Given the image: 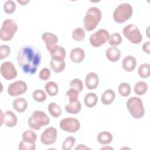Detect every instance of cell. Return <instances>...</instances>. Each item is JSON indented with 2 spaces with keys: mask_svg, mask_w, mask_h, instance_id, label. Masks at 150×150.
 <instances>
[{
  "mask_svg": "<svg viewBox=\"0 0 150 150\" xmlns=\"http://www.w3.org/2000/svg\"><path fill=\"white\" fill-rule=\"evenodd\" d=\"M48 111L50 114L54 118L59 117L62 114V109L60 107L54 102L50 103L49 104Z\"/></svg>",
  "mask_w": 150,
  "mask_h": 150,
  "instance_id": "f1b7e54d",
  "label": "cell"
},
{
  "mask_svg": "<svg viewBox=\"0 0 150 150\" xmlns=\"http://www.w3.org/2000/svg\"><path fill=\"white\" fill-rule=\"evenodd\" d=\"M4 9L7 14H11L15 12L16 9V4L14 1L9 0L6 1L4 4Z\"/></svg>",
  "mask_w": 150,
  "mask_h": 150,
  "instance_id": "e575fe53",
  "label": "cell"
},
{
  "mask_svg": "<svg viewBox=\"0 0 150 150\" xmlns=\"http://www.w3.org/2000/svg\"><path fill=\"white\" fill-rule=\"evenodd\" d=\"M59 127L62 130L66 132L74 133L79 130L80 128V124L77 118L67 117L60 121Z\"/></svg>",
  "mask_w": 150,
  "mask_h": 150,
  "instance_id": "9c48e42d",
  "label": "cell"
},
{
  "mask_svg": "<svg viewBox=\"0 0 150 150\" xmlns=\"http://www.w3.org/2000/svg\"><path fill=\"white\" fill-rule=\"evenodd\" d=\"M39 77L40 79L42 80H47L49 79L50 77V71L48 68H43L42 69L39 74Z\"/></svg>",
  "mask_w": 150,
  "mask_h": 150,
  "instance_id": "60d3db41",
  "label": "cell"
},
{
  "mask_svg": "<svg viewBox=\"0 0 150 150\" xmlns=\"http://www.w3.org/2000/svg\"><path fill=\"white\" fill-rule=\"evenodd\" d=\"M109 36V33L107 30L101 29L90 36L89 41L92 46L98 47L108 40Z\"/></svg>",
  "mask_w": 150,
  "mask_h": 150,
  "instance_id": "ba28073f",
  "label": "cell"
},
{
  "mask_svg": "<svg viewBox=\"0 0 150 150\" xmlns=\"http://www.w3.org/2000/svg\"><path fill=\"white\" fill-rule=\"evenodd\" d=\"M17 30L18 25L15 21L11 19H5L1 28L0 38L4 41L10 40L13 38Z\"/></svg>",
  "mask_w": 150,
  "mask_h": 150,
  "instance_id": "8992f818",
  "label": "cell"
},
{
  "mask_svg": "<svg viewBox=\"0 0 150 150\" xmlns=\"http://www.w3.org/2000/svg\"><path fill=\"white\" fill-rule=\"evenodd\" d=\"M66 63L64 60L57 61L51 59L50 60V67L55 73H60L63 71L65 68Z\"/></svg>",
  "mask_w": 150,
  "mask_h": 150,
  "instance_id": "d4e9b609",
  "label": "cell"
},
{
  "mask_svg": "<svg viewBox=\"0 0 150 150\" xmlns=\"http://www.w3.org/2000/svg\"><path fill=\"white\" fill-rule=\"evenodd\" d=\"M18 148L19 150H35L36 148L35 144H30L22 141L19 142Z\"/></svg>",
  "mask_w": 150,
  "mask_h": 150,
  "instance_id": "f35d334b",
  "label": "cell"
},
{
  "mask_svg": "<svg viewBox=\"0 0 150 150\" xmlns=\"http://www.w3.org/2000/svg\"><path fill=\"white\" fill-rule=\"evenodd\" d=\"M50 122V118L43 111L35 110L28 119L29 127L34 130H39L42 126L46 125Z\"/></svg>",
  "mask_w": 150,
  "mask_h": 150,
  "instance_id": "3957f363",
  "label": "cell"
},
{
  "mask_svg": "<svg viewBox=\"0 0 150 150\" xmlns=\"http://www.w3.org/2000/svg\"><path fill=\"white\" fill-rule=\"evenodd\" d=\"M42 39L45 42L46 49L49 51L53 47L57 45L58 37L50 32H45L42 35Z\"/></svg>",
  "mask_w": 150,
  "mask_h": 150,
  "instance_id": "5bb4252c",
  "label": "cell"
},
{
  "mask_svg": "<svg viewBox=\"0 0 150 150\" xmlns=\"http://www.w3.org/2000/svg\"><path fill=\"white\" fill-rule=\"evenodd\" d=\"M132 7L128 3L120 4L113 12V19L118 23H122L129 19L132 15Z\"/></svg>",
  "mask_w": 150,
  "mask_h": 150,
  "instance_id": "5b68a950",
  "label": "cell"
},
{
  "mask_svg": "<svg viewBox=\"0 0 150 150\" xmlns=\"http://www.w3.org/2000/svg\"><path fill=\"white\" fill-rule=\"evenodd\" d=\"M76 149H91V148L86 146V145H83V144H80V145H78L77 146H76L75 148Z\"/></svg>",
  "mask_w": 150,
  "mask_h": 150,
  "instance_id": "7bdbcfd3",
  "label": "cell"
},
{
  "mask_svg": "<svg viewBox=\"0 0 150 150\" xmlns=\"http://www.w3.org/2000/svg\"><path fill=\"white\" fill-rule=\"evenodd\" d=\"M118 91L119 94L121 96L127 97L130 94L131 89V87L128 83L123 82V83H121L119 85Z\"/></svg>",
  "mask_w": 150,
  "mask_h": 150,
  "instance_id": "4dcf8cb0",
  "label": "cell"
},
{
  "mask_svg": "<svg viewBox=\"0 0 150 150\" xmlns=\"http://www.w3.org/2000/svg\"><path fill=\"white\" fill-rule=\"evenodd\" d=\"M105 55L108 60L111 62H116L121 57V52L118 48L112 46L106 50Z\"/></svg>",
  "mask_w": 150,
  "mask_h": 150,
  "instance_id": "d6986e66",
  "label": "cell"
},
{
  "mask_svg": "<svg viewBox=\"0 0 150 150\" xmlns=\"http://www.w3.org/2000/svg\"><path fill=\"white\" fill-rule=\"evenodd\" d=\"M57 136V131L54 127L46 128L40 135V141L44 145H51L55 142Z\"/></svg>",
  "mask_w": 150,
  "mask_h": 150,
  "instance_id": "7c38bea8",
  "label": "cell"
},
{
  "mask_svg": "<svg viewBox=\"0 0 150 150\" xmlns=\"http://www.w3.org/2000/svg\"><path fill=\"white\" fill-rule=\"evenodd\" d=\"M101 11L95 6L88 9L83 19L84 29L87 31L93 30L97 26L101 19Z\"/></svg>",
  "mask_w": 150,
  "mask_h": 150,
  "instance_id": "7a4b0ae2",
  "label": "cell"
},
{
  "mask_svg": "<svg viewBox=\"0 0 150 150\" xmlns=\"http://www.w3.org/2000/svg\"><path fill=\"white\" fill-rule=\"evenodd\" d=\"M124 36L133 44H139L142 40V36L138 28L133 24L125 26L122 30Z\"/></svg>",
  "mask_w": 150,
  "mask_h": 150,
  "instance_id": "52a82bcc",
  "label": "cell"
},
{
  "mask_svg": "<svg viewBox=\"0 0 150 150\" xmlns=\"http://www.w3.org/2000/svg\"><path fill=\"white\" fill-rule=\"evenodd\" d=\"M29 2V1H19V0H17V2L20 4L21 5H25Z\"/></svg>",
  "mask_w": 150,
  "mask_h": 150,
  "instance_id": "ee69618b",
  "label": "cell"
},
{
  "mask_svg": "<svg viewBox=\"0 0 150 150\" xmlns=\"http://www.w3.org/2000/svg\"><path fill=\"white\" fill-rule=\"evenodd\" d=\"M33 98L37 102L41 103L46 100L47 96L46 93L43 90H35L33 93Z\"/></svg>",
  "mask_w": 150,
  "mask_h": 150,
  "instance_id": "836d02e7",
  "label": "cell"
},
{
  "mask_svg": "<svg viewBox=\"0 0 150 150\" xmlns=\"http://www.w3.org/2000/svg\"><path fill=\"white\" fill-rule=\"evenodd\" d=\"M79 92L74 88H71L66 92V96L69 97V101H74L78 100Z\"/></svg>",
  "mask_w": 150,
  "mask_h": 150,
  "instance_id": "ab89813d",
  "label": "cell"
},
{
  "mask_svg": "<svg viewBox=\"0 0 150 150\" xmlns=\"http://www.w3.org/2000/svg\"><path fill=\"white\" fill-rule=\"evenodd\" d=\"M1 74L6 80H10L15 79L17 76V71L12 63L5 62L1 65Z\"/></svg>",
  "mask_w": 150,
  "mask_h": 150,
  "instance_id": "8fae6325",
  "label": "cell"
},
{
  "mask_svg": "<svg viewBox=\"0 0 150 150\" xmlns=\"http://www.w3.org/2000/svg\"><path fill=\"white\" fill-rule=\"evenodd\" d=\"M27 85L22 80L16 81L11 83L8 87V93L12 97H17L24 94L27 90Z\"/></svg>",
  "mask_w": 150,
  "mask_h": 150,
  "instance_id": "30bf717a",
  "label": "cell"
},
{
  "mask_svg": "<svg viewBox=\"0 0 150 150\" xmlns=\"http://www.w3.org/2000/svg\"><path fill=\"white\" fill-rule=\"evenodd\" d=\"M97 141L102 145L109 144L112 141V135L108 131L101 132L97 135Z\"/></svg>",
  "mask_w": 150,
  "mask_h": 150,
  "instance_id": "603a6c76",
  "label": "cell"
},
{
  "mask_svg": "<svg viewBox=\"0 0 150 150\" xmlns=\"http://www.w3.org/2000/svg\"><path fill=\"white\" fill-rule=\"evenodd\" d=\"M142 50L145 53L147 54L150 53V42L149 41H148L145 43H144V45H142Z\"/></svg>",
  "mask_w": 150,
  "mask_h": 150,
  "instance_id": "b9f144b4",
  "label": "cell"
},
{
  "mask_svg": "<svg viewBox=\"0 0 150 150\" xmlns=\"http://www.w3.org/2000/svg\"><path fill=\"white\" fill-rule=\"evenodd\" d=\"M115 97V92L111 89L105 90L101 96V101L104 105H109L111 104Z\"/></svg>",
  "mask_w": 150,
  "mask_h": 150,
  "instance_id": "7402d4cb",
  "label": "cell"
},
{
  "mask_svg": "<svg viewBox=\"0 0 150 150\" xmlns=\"http://www.w3.org/2000/svg\"><path fill=\"white\" fill-rule=\"evenodd\" d=\"M138 73L139 77L146 79L149 77V64L143 63L141 64L138 70Z\"/></svg>",
  "mask_w": 150,
  "mask_h": 150,
  "instance_id": "1f68e13d",
  "label": "cell"
},
{
  "mask_svg": "<svg viewBox=\"0 0 150 150\" xmlns=\"http://www.w3.org/2000/svg\"><path fill=\"white\" fill-rule=\"evenodd\" d=\"M45 89L46 93L50 96H54L57 95L59 91L57 83L52 81H49L45 84Z\"/></svg>",
  "mask_w": 150,
  "mask_h": 150,
  "instance_id": "4316f807",
  "label": "cell"
},
{
  "mask_svg": "<svg viewBox=\"0 0 150 150\" xmlns=\"http://www.w3.org/2000/svg\"><path fill=\"white\" fill-rule=\"evenodd\" d=\"M12 106L16 111L21 113L26 110L28 107V103L25 98L18 97L13 101Z\"/></svg>",
  "mask_w": 150,
  "mask_h": 150,
  "instance_id": "ffe728a7",
  "label": "cell"
},
{
  "mask_svg": "<svg viewBox=\"0 0 150 150\" xmlns=\"http://www.w3.org/2000/svg\"><path fill=\"white\" fill-rule=\"evenodd\" d=\"M148 90V84L144 81H139L137 83L134 87V92L138 96L144 95Z\"/></svg>",
  "mask_w": 150,
  "mask_h": 150,
  "instance_id": "83f0119b",
  "label": "cell"
},
{
  "mask_svg": "<svg viewBox=\"0 0 150 150\" xmlns=\"http://www.w3.org/2000/svg\"><path fill=\"white\" fill-rule=\"evenodd\" d=\"M85 57V52L83 49L76 47L73 49L70 53V58L71 60L76 63H81Z\"/></svg>",
  "mask_w": 150,
  "mask_h": 150,
  "instance_id": "e0dca14e",
  "label": "cell"
},
{
  "mask_svg": "<svg viewBox=\"0 0 150 150\" xmlns=\"http://www.w3.org/2000/svg\"><path fill=\"white\" fill-rule=\"evenodd\" d=\"M70 88H74L79 92H81L83 89V81L79 79H74L70 83Z\"/></svg>",
  "mask_w": 150,
  "mask_h": 150,
  "instance_id": "8d00e7d4",
  "label": "cell"
},
{
  "mask_svg": "<svg viewBox=\"0 0 150 150\" xmlns=\"http://www.w3.org/2000/svg\"><path fill=\"white\" fill-rule=\"evenodd\" d=\"M137 65V60L136 59L131 55H128L125 56L122 63V66L123 69L128 72L132 71Z\"/></svg>",
  "mask_w": 150,
  "mask_h": 150,
  "instance_id": "ac0fdd59",
  "label": "cell"
},
{
  "mask_svg": "<svg viewBox=\"0 0 150 150\" xmlns=\"http://www.w3.org/2000/svg\"><path fill=\"white\" fill-rule=\"evenodd\" d=\"M17 117L12 111H6L4 114L3 123L8 127H13L17 124Z\"/></svg>",
  "mask_w": 150,
  "mask_h": 150,
  "instance_id": "2e32d148",
  "label": "cell"
},
{
  "mask_svg": "<svg viewBox=\"0 0 150 150\" xmlns=\"http://www.w3.org/2000/svg\"><path fill=\"white\" fill-rule=\"evenodd\" d=\"M76 142V139L73 137H67L62 144V149L63 150H70L71 149Z\"/></svg>",
  "mask_w": 150,
  "mask_h": 150,
  "instance_id": "d590c367",
  "label": "cell"
},
{
  "mask_svg": "<svg viewBox=\"0 0 150 150\" xmlns=\"http://www.w3.org/2000/svg\"><path fill=\"white\" fill-rule=\"evenodd\" d=\"M86 37V32L81 28H77L72 32L73 39L77 42L83 41Z\"/></svg>",
  "mask_w": 150,
  "mask_h": 150,
  "instance_id": "f546056e",
  "label": "cell"
},
{
  "mask_svg": "<svg viewBox=\"0 0 150 150\" xmlns=\"http://www.w3.org/2000/svg\"><path fill=\"white\" fill-rule=\"evenodd\" d=\"M64 109L69 114H77L80 111L81 105L78 100L74 101H69V103L64 106Z\"/></svg>",
  "mask_w": 150,
  "mask_h": 150,
  "instance_id": "44dd1931",
  "label": "cell"
},
{
  "mask_svg": "<svg viewBox=\"0 0 150 150\" xmlns=\"http://www.w3.org/2000/svg\"><path fill=\"white\" fill-rule=\"evenodd\" d=\"M49 52L52 59L57 61L64 60L66 54L64 48L59 45L54 46Z\"/></svg>",
  "mask_w": 150,
  "mask_h": 150,
  "instance_id": "4fadbf2b",
  "label": "cell"
},
{
  "mask_svg": "<svg viewBox=\"0 0 150 150\" xmlns=\"http://www.w3.org/2000/svg\"><path fill=\"white\" fill-rule=\"evenodd\" d=\"M98 84L99 78L96 73L90 72L86 75L85 79V84L87 89L94 90L97 87Z\"/></svg>",
  "mask_w": 150,
  "mask_h": 150,
  "instance_id": "9a60e30c",
  "label": "cell"
},
{
  "mask_svg": "<svg viewBox=\"0 0 150 150\" xmlns=\"http://www.w3.org/2000/svg\"><path fill=\"white\" fill-rule=\"evenodd\" d=\"M22 141L26 142L33 144V143H35L37 139V135L32 130L28 129V130H26L22 133Z\"/></svg>",
  "mask_w": 150,
  "mask_h": 150,
  "instance_id": "484cf974",
  "label": "cell"
},
{
  "mask_svg": "<svg viewBox=\"0 0 150 150\" xmlns=\"http://www.w3.org/2000/svg\"><path fill=\"white\" fill-rule=\"evenodd\" d=\"M113 149V148H111V147H107V146H106V147H103V148H101V149Z\"/></svg>",
  "mask_w": 150,
  "mask_h": 150,
  "instance_id": "f6af8a7d",
  "label": "cell"
},
{
  "mask_svg": "<svg viewBox=\"0 0 150 150\" xmlns=\"http://www.w3.org/2000/svg\"><path fill=\"white\" fill-rule=\"evenodd\" d=\"M122 38L118 33H114L109 36L108 42L112 47L117 46L120 45L122 42Z\"/></svg>",
  "mask_w": 150,
  "mask_h": 150,
  "instance_id": "d6a6232c",
  "label": "cell"
},
{
  "mask_svg": "<svg viewBox=\"0 0 150 150\" xmlns=\"http://www.w3.org/2000/svg\"><path fill=\"white\" fill-rule=\"evenodd\" d=\"M11 53V48L6 45H2L0 46V59L6 58Z\"/></svg>",
  "mask_w": 150,
  "mask_h": 150,
  "instance_id": "74e56055",
  "label": "cell"
},
{
  "mask_svg": "<svg viewBox=\"0 0 150 150\" xmlns=\"http://www.w3.org/2000/svg\"><path fill=\"white\" fill-rule=\"evenodd\" d=\"M98 101V97L96 94L94 93H87L84 98V102L85 105L89 108L94 107Z\"/></svg>",
  "mask_w": 150,
  "mask_h": 150,
  "instance_id": "cb8c5ba5",
  "label": "cell"
},
{
  "mask_svg": "<svg viewBox=\"0 0 150 150\" xmlns=\"http://www.w3.org/2000/svg\"><path fill=\"white\" fill-rule=\"evenodd\" d=\"M40 51L32 45L24 46L20 49L17 54V61L23 72L26 74H35L41 62Z\"/></svg>",
  "mask_w": 150,
  "mask_h": 150,
  "instance_id": "6da1fadb",
  "label": "cell"
},
{
  "mask_svg": "<svg viewBox=\"0 0 150 150\" xmlns=\"http://www.w3.org/2000/svg\"><path fill=\"white\" fill-rule=\"evenodd\" d=\"M127 107L130 115L135 119L141 118L145 113L142 100L137 97L129 98L127 102Z\"/></svg>",
  "mask_w": 150,
  "mask_h": 150,
  "instance_id": "277c9868",
  "label": "cell"
}]
</instances>
